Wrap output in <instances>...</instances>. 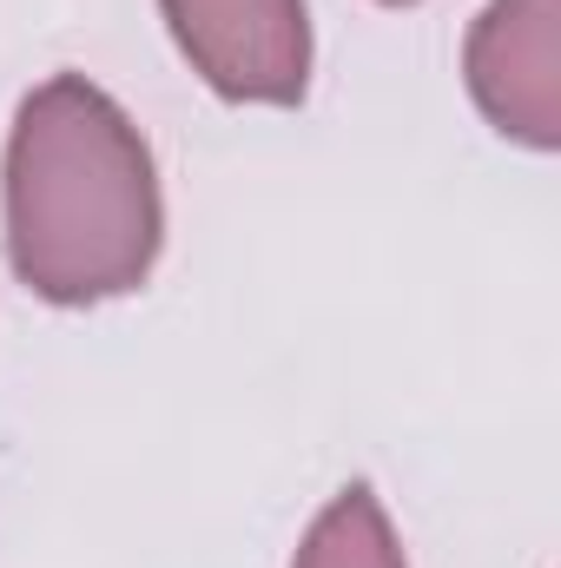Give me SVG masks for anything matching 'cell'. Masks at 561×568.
Wrapping results in <instances>:
<instances>
[{
	"instance_id": "cell-1",
	"label": "cell",
	"mask_w": 561,
	"mask_h": 568,
	"mask_svg": "<svg viewBox=\"0 0 561 568\" xmlns=\"http://www.w3.org/2000/svg\"><path fill=\"white\" fill-rule=\"evenodd\" d=\"M0 199L13 278L47 304L126 297L159 265L165 199L152 145L80 73H53L20 100Z\"/></svg>"
},
{
	"instance_id": "cell-2",
	"label": "cell",
	"mask_w": 561,
	"mask_h": 568,
	"mask_svg": "<svg viewBox=\"0 0 561 568\" xmlns=\"http://www.w3.org/2000/svg\"><path fill=\"white\" fill-rule=\"evenodd\" d=\"M192 73L232 106H297L310 93L304 0H159Z\"/></svg>"
},
{
	"instance_id": "cell-3",
	"label": "cell",
	"mask_w": 561,
	"mask_h": 568,
	"mask_svg": "<svg viewBox=\"0 0 561 568\" xmlns=\"http://www.w3.org/2000/svg\"><path fill=\"white\" fill-rule=\"evenodd\" d=\"M462 87L502 140L561 145V0H489L462 40Z\"/></svg>"
},
{
	"instance_id": "cell-4",
	"label": "cell",
	"mask_w": 561,
	"mask_h": 568,
	"mask_svg": "<svg viewBox=\"0 0 561 568\" xmlns=\"http://www.w3.org/2000/svg\"><path fill=\"white\" fill-rule=\"evenodd\" d=\"M290 568H410V562L397 549V529H390L377 489L370 483H350V489H337L317 509V523L304 529Z\"/></svg>"
},
{
	"instance_id": "cell-5",
	"label": "cell",
	"mask_w": 561,
	"mask_h": 568,
	"mask_svg": "<svg viewBox=\"0 0 561 568\" xmlns=\"http://www.w3.org/2000/svg\"><path fill=\"white\" fill-rule=\"evenodd\" d=\"M384 7H417V0H384Z\"/></svg>"
}]
</instances>
